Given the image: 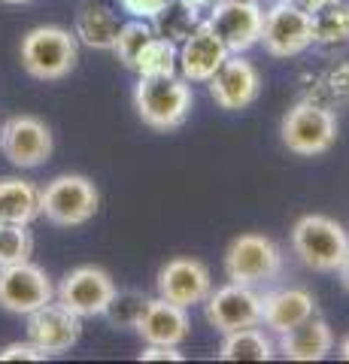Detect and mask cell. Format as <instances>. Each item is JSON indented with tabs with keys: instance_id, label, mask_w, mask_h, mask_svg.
Wrapping results in <instances>:
<instances>
[{
	"instance_id": "6da1fadb",
	"label": "cell",
	"mask_w": 349,
	"mask_h": 364,
	"mask_svg": "<svg viewBox=\"0 0 349 364\" xmlns=\"http://www.w3.org/2000/svg\"><path fill=\"white\" fill-rule=\"evenodd\" d=\"M18 58L28 76L40 82H58L70 76L80 61V40L61 25H40L21 37Z\"/></svg>"
},
{
	"instance_id": "7a4b0ae2",
	"label": "cell",
	"mask_w": 349,
	"mask_h": 364,
	"mask_svg": "<svg viewBox=\"0 0 349 364\" xmlns=\"http://www.w3.org/2000/svg\"><path fill=\"white\" fill-rule=\"evenodd\" d=\"M195 104L191 95V82L183 76H140L137 88H134V107L143 124L152 131H173L179 128Z\"/></svg>"
},
{
	"instance_id": "3957f363",
	"label": "cell",
	"mask_w": 349,
	"mask_h": 364,
	"mask_svg": "<svg viewBox=\"0 0 349 364\" xmlns=\"http://www.w3.org/2000/svg\"><path fill=\"white\" fill-rule=\"evenodd\" d=\"M349 249L346 228L322 213H310L291 225V252L304 267L316 273H337Z\"/></svg>"
},
{
	"instance_id": "277c9868",
	"label": "cell",
	"mask_w": 349,
	"mask_h": 364,
	"mask_svg": "<svg viewBox=\"0 0 349 364\" xmlns=\"http://www.w3.org/2000/svg\"><path fill=\"white\" fill-rule=\"evenodd\" d=\"M100 207L97 186L82 173H61L40 188V215L58 228H80Z\"/></svg>"
},
{
	"instance_id": "5b68a950",
	"label": "cell",
	"mask_w": 349,
	"mask_h": 364,
	"mask_svg": "<svg viewBox=\"0 0 349 364\" xmlns=\"http://www.w3.org/2000/svg\"><path fill=\"white\" fill-rule=\"evenodd\" d=\"M283 273V249L264 234H240L225 249V277L240 286H264Z\"/></svg>"
},
{
	"instance_id": "8992f818",
	"label": "cell",
	"mask_w": 349,
	"mask_h": 364,
	"mask_svg": "<svg viewBox=\"0 0 349 364\" xmlns=\"http://www.w3.org/2000/svg\"><path fill=\"white\" fill-rule=\"evenodd\" d=\"M267 55L274 58H295L313 46V13H307L298 0H274L264 9L262 40Z\"/></svg>"
},
{
	"instance_id": "52a82bcc",
	"label": "cell",
	"mask_w": 349,
	"mask_h": 364,
	"mask_svg": "<svg viewBox=\"0 0 349 364\" xmlns=\"http://www.w3.org/2000/svg\"><path fill=\"white\" fill-rule=\"evenodd\" d=\"M279 136L289 152L301 158L325 155L337 143V119L319 104H295L279 124Z\"/></svg>"
},
{
	"instance_id": "ba28073f",
	"label": "cell",
	"mask_w": 349,
	"mask_h": 364,
	"mask_svg": "<svg viewBox=\"0 0 349 364\" xmlns=\"http://www.w3.org/2000/svg\"><path fill=\"white\" fill-rule=\"evenodd\" d=\"M116 291H119L116 282H112V277L104 267L80 264L70 273H64L61 286L55 289V301L64 304L80 318H95V316H104Z\"/></svg>"
},
{
	"instance_id": "9c48e42d",
	"label": "cell",
	"mask_w": 349,
	"mask_h": 364,
	"mask_svg": "<svg viewBox=\"0 0 349 364\" xmlns=\"http://www.w3.org/2000/svg\"><path fill=\"white\" fill-rule=\"evenodd\" d=\"M55 140L49 124L37 116H13L0 124V152L13 167L33 170L52 158Z\"/></svg>"
},
{
	"instance_id": "30bf717a",
	"label": "cell",
	"mask_w": 349,
	"mask_h": 364,
	"mask_svg": "<svg viewBox=\"0 0 349 364\" xmlns=\"http://www.w3.org/2000/svg\"><path fill=\"white\" fill-rule=\"evenodd\" d=\"M49 301H55V286L49 273L37 267L33 261L0 267V306L6 313L28 316Z\"/></svg>"
},
{
	"instance_id": "8fae6325",
	"label": "cell",
	"mask_w": 349,
	"mask_h": 364,
	"mask_svg": "<svg viewBox=\"0 0 349 364\" xmlns=\"http://www.w3.org/2000/svg\"><path fill=\"white\" fill-rule=\"evenodd\" d=\"M204 316L222 334L237 331V328L262 325V294H258L252 286H240V282L228 279V286L213 289L207 294Z\"/></svg>"
},
{
	"instance_id": "7c38bea8",
	"label": "cell",
	"mask_w": 349,
	"mask_h": 364,
	"mask_svg": "<svg viewBox=\"0 0 349 364\" xmlns=\"http://www.w3.org/2000/svg\"><path fill=\"white\" fill-rule=\"evenodd\" d=\"M207 25L216 31L228 52H249L262 40L264 9L262 4H237V0H216L210 6Z\"/></svg>"
},
{
	"instance_id": "4fadbf2b",
	"label": "cell",
	"mask_w": 349,
	"mask_h": 364,
	"mask_svg": "<svg viewBox=\"0 0 349 364\" xmlns=\"http://www.w3.org/2000/svg\"><path fill=\"white\" fill-rule=\"evenodd\" d=\"M210 97L216 100V107L237 112L252 107L258 100V91H262V73L252 61L243 58V52H231L228 58L222 61V67L210 76Z\"/></svg>"
},
{
	"instance_id": "5bb4252c",
	"label": "cell",
	"mask_w": 349,
	"mask_h": 364,
	"mask_svg": "<svg viewBox=\"0 0 349 364\" xmlns=\"http://www.w3.org/2000/svg\"><path fill=\"white\" fill-rule=\"evenodd\" d=\"M155 289H159V298L191 310V306L207 301V294L213 291V277H210V267L204 261L179 255V258H171L159 270Z\"/></svg>"
},
{
	"instance_id": "9a60e30c",
	"label": "cell",
	"mask_w": 349,
	"mask_h": 364,
	"mask_svg": "<svg viewBox=\"0 0 349 364\" xmlns=\"http://www.w3.org/2000/svg\"><path fill=\"white\" fill-rule=\"evenodd\" d=\"M80 337H82V318L58 301H49L40 310L28 313V340L33 346H40L46 355H61V352L76 346Z\"/></svg>"
},
{
	"instance_id": "2e32d148",
	"label": "cell",
	"mask_w": 349,
	"mask_h": 364,
	"mask_svg": "<svg viewBox=\"0 0 349 364\" xmlns=\"http://www.w3.org/2000/svg\"><path fill=\"white\" fill-rule=\"evenodd\" d=\"M225 43L216 37V31L207 25V18L179 43V76L186 82H210V76L219 70L222 61L228 58Z\"/></svg>"
},
{
	"instance_id": "e0dca14e",
	"label": "cell",
	"mask_w": 349,
	"mask_h": 364,
	"mask_svg": "<svg viewBox=\"0 0 349 364\" xmlns=\"http://www.w3.org/2000/svg\"><path fill=\"white\" fill-rule=\"evenodd\" d=\"M134 331L143 337V343L155 346H183L191 334V318L188 310L179 304H171L164 298H149L140 322L134 325Z\"/></svg>"
},
{
	"instance_id": "ac0fdd59",
	"label": "cell",
	"mask_w": 349,
	"mask_h": 364,
	"mask_svg": "<svg viewBox=\"0 0 349 364\" xmlns=\"http://www.w3.org/2000/svg\"><path fill=\"white\" fill-rule=\"evenodd\" d=\"M316 313H319V306H316L313 291L301 289V286L274 289V291L262 294V325L274 334H283L289 328L307 322V318Z\"/></svg>"
},
{
	"instance_id": "d6986e66",
	"label": "cell",
	"mask_w": 349,
	"mask_h": 364,
	"mask_svg": "<svg viewBox=\"0 0 349 364\" xmlns=\"http://www.w3.org/2000/svg\"><path fill=\"white\" fill-rule=\"evenodd\" d=\"M276 349L291 361H322L334 349V331L331 325L319 316H310L289 331L276 334Z\"/></svg>"
},
{
	"instance_id": "ffe728a7",
	"label": "cell",
	"mask_w": 349,
	"mask_h": 364,
	"mask_svg": "<svg viewBox=\"0 0 349 364\" xmlns=\"http://www.w3.org/2000/svg\"><path fill=\"white\" fill-rule=\"evenodd\" d=\"M119 28L122 21L119 16L112 13L107 4H85L80 6V13H76V40L88 49H97V52H112V43L119 37Z\"/></svg>"
},
{
	"instance_id": "44dd1931",
	"label": "cell",
	"mask_w": 349,
	"mask_h": 364,
	"mask_svg": "<svg viewBox=\"0 0 349 364\" xmlns=\"http://www.w3.org/2000/svg\"><path fill=\"white\" fill-rule=\"evenodd\" d=\"M40 215V188L18 176H0V222L31 225Z\"/></svg>"
},
{
	"instance_id": "7402d4cb",
	"label": "cell",
	"mask_w": 349,
	"mask_h": 364,
	"mask_svg": "<svg viewBox=\"0 0 349 364\" xmlns=\"http://www.w3.org/2000/svg\"><path fill=\"white\" fill-rule=\"evenodd\" d=\"M274 340L264 334L262 325L237 328V331L222 334V343L216 355L222 361H270L274 358Z\"/></svg>"
},
{
	"instance_id": "603a6c76",
	"label": "cell",
	"mask_w": 349,
	"mask_h": 364,
	"mask_svg": "<svg viewBox=\"0 0 349 364\" xmlns=\"http://www.w3.org/2000/svg\"><path fill=\"white\" fill-rule=\"evenodd\" d=\"M313 46L343 49L349 46V4H331L313 13Z\"/></svg>"
},
{
	"instance_id": "cb8c5ba5",
	"label": "cell",
	"mask_w": 349,
	"mask_h": 364,
	"mask_svg": "<svg viewBox=\"0 0 349 364\" xmlns=\"http://www.w3.org/2000/svg\"><path fill=\"white\" fill-rule=\"evenodd\" d=\"M176 70H179V46L159 37V33L143 46L137 61H134V73L137 76H171Z\"/></svg>"
},
{
	"instance_id": "d4e9b609",
	"label": "cell",
	"mask_w": 349,
	"mask_h": 364,
	"mask_svg": "<svg viewBox=\"0 0 349 364\" xmlns=\"http://www.w3.org/2000/svg\"><path fill=\"white\" fill-rule=\"evenodd\" d=\"M200 13L198 9H191V6H186L183 0H171L159 16L152 18V28H155V33L159 37H164V40H171V43H183L191 31H195L198 25H200Z\"/></svg>"
},
{
	"instance_id": "484cf974",
	"label": "cell",
	"mask_w": 349,
	"mask_h": 364,
	"mask_svg": "<svg viewBox=\"0 0 349 364\" xmlns=\"http://www.w3.org/2000/svg\"><path fill=\"white\" fill-rule=\"evenodd\" d=\"M155 37V28L152 21L146 18H134L128 21V25L119 28V37L116 43H112V55L122 61V67H128V70H134V61H137V55L146 43H149Z\"/></svg>"
},
{
	"instance_id": "4316f807",
	"label": "cell",
	"mask_w": 349,
	"mask_h": 364,
	"mask_svg": "<svg viewBox=\"0 0 349 364\" xmlns=\"http://www.w3.org/2000/svg\"><path fill=\"white\" fill-rule=\"evenodd\" d=\"M31 252H33V237L28 225L0 222V267L31 261Z\"/></svg>"
},
{
	"instance_id": "83f0119b",
	"label": "cell",
	"mask_w": 349,
	"mask_h": 364,
	"mask_svg": "<svg viewBox=\"0 0 349 364\" xmlns=\"http://www.w3.org/2000/svg\"><path fill=\"white\" fill-rule=\"evenodd\" d=\"M146 301L149 298H146L143 291H116L112 294V301H109V306L104 310L107 322L112 328H134L140 322L143 310H146Z\"/></svg>"
},
{
	"instance_id": "f1b7e54d",
	"label": "cell",
	"mask_w": 349,
	"mask_h": 364,
	"mask_svg": "<svg viewBox=\"0 0 349 364\" xmlns=\"http://www.w3.org/2000/svg\"><path fill=\"white\" fill-rule=\"evenodd\" d=\"M167 4H171V0H119V6L125 9L131 18H146V21H152Z\"/></svg>"
},
{
	"instance_id": "f546056e",
	"label": "cell",
	"mask_w": 349,
	"mask_h": 364,
	"mask_svg": "<svg viewBox=\"0 0 349 364\" xmlns=\"http://www.w3.org/2000/svg\"><path fill=\"white\" fill-rule=\"evenodd\" d=\"M43 358H49V355L40 346H33L31 340L28 343H9L0 349V361H43Z\"/></svg>"
},
{
	"instance_id": "4dcf8cb0",
	"label": "cell",
	"mask_w": 349,
	"mask_h": 364,
	"mask_svg": "<svg viewBox=\"0 0 349 364\" xmlns=\"http://www.w3.org/2000/svg\"><path fill=\"white\" fill-rule=\"evenodd\" d=\"M140 361H183V352H179V346H155V343H146V349L140 352Z\"/></svg>"
},
{
	"instance_id": "1f68e13d",
	"label": "cell",
	"mask_w": 349,
	"mask_h": 364,
	"mask_svg": "<svg viewBox=\"0 0 349 364\" xmlns=\"http://www.w3.org/2000/svg\"><path fill=\"white\" fill-rule=\"evenodd\" d=\"M298 4L307 9V13H319V9L331 6V4H340V0H298Z\"/></svg>"
},
{
	"instance_id": "d6a6232c",
	"label": "cell",
	"mask_w": 349,
	"mask_h": 364,
	"mask_svg": "<svg viewBox=\"0 0 349 364\" xmlns=\"http://www.w3.org/2000/svg\"><path fill=\"white\" fill-rule=\"evenodd\" d=\"M337 277H340V286L349 291V249H346V255L340 261V267H337Z\"/></svg>"
},
{
	"instance_id": "836d02e7",
	"label": "cell",
	"mask_w": 349,
	"mask_h": 364,
	"mask_svg": "<svg viewBox=\"0 0 349 364\" xmlns=\"http://www.w3.org/2000/svg\"><path fill=\"white\" fill-rule=\"evenodd\" d=\"M186 6H191V9H198V13H210V6L216 4V0H183Z\"/></svg>"
},
{
	"instance_id": "e575fe53",
	"label": "cell",
	"mask_w": 349,
	"mask_h": 364,
	"mask_svg": "<svg viewBox=\"0 0 349 364\" xmlns=\"http://www.w3.org/2000/svg\"><path fill=\"white\" fill-rule=\"evenodd\" d=\"M337 355H340L343 361H349V331L343 334V340H340V343H337Z\"/></svg>"
},
{
	"instance_id": "d590c367",
	"label": "cell",
	"mask_w": 349,
	"mask_h": 364,
	"mask_svg": "<svg viewBox=\"0 0 349 364\" xmlns=\"http://www.w3.org/2000/svg\"><path fill=\"white\" fill-rule=\"evenodd\" d=\"M4 4H31V0H4Z\"/></svg>"
},
{
	"instance_id": "8d00e7d4",
	"label": "cell",
	"mask_w": 349,
	"mask_h": 364,
	"mask_svg": "<svg viewBox=\"0 0 349 364\" xmlns=\"http://www.w3.org/2000/svg\"><path fill=\"white\" fill-rule=\"evenodd\" d=\"M237 4H262V0H237Z\"/></svg>"
},
{
	"instance_id": "74e56055",
	"label": "cell",
	"mask_w": 349,
	"mask_h": 364,
	"mask_svg": "<svg viewBox=\"0 0 349 364\" xmlns=\"http://www.w3.org/2000/svg\"><path fill=\"white\" fill-rule=\"evenodd\" d=\"M270 4H274V0H270Z\"/></svg>"
}]
</instances>
